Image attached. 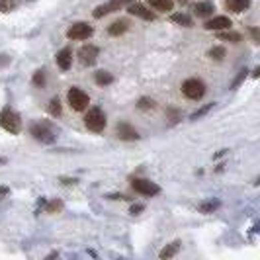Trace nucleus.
I'll return each instance as SVG.
<instances>
[{
    "instance_id": "1",
    "label": "nucleus",
    "mask_w": 260,
    "mask_h": 260,
    "mask_svg": "<svg viewBox=\"0 0 260 260\" xmlns=\"http://www.w3.org/2000/svg\"><path fill=\"white\" fill-rule=\"evenodd\" d=\"M0 127L4 131H8V133H12V135H18L22 131V119L14 110L4 108L0 112Z\"/></svg>"
},
{
    "instance_id": "2",
    "label": "nucleus",
    "mask_w": 260,
    "mask_h": 260,
    "mask_svg": "<svg viewBox=\"0 0 260 260\" xmlns=\"http://www.w3.org/2000/svg\"><path fill=\"white\" fill-rule=\"evenodd\" d=\"M106 114L102 112V108H90L88 112H86V116H84V125H86V129L94 131V133H100V131H104L106 127Z\"/></svg>"
},
{
    "instance_id": "3",
    "label": "nucleus",
    "mask_w": 260,
    "mask_h": 260,
    "mask_svg": "<svg viewBox=\"0 0 260 260\" xmlns=\"http://www.w3.org/2000/svg\"><path fill=\"white\" fill-rule=\"evenodd\" d=\"M67 102H69V106L75 112H84L88 108V104H90V98H88L86 92L80 90L78 86H73V88H69V92H67Z\"/></svg>"
},
{
    "instance_id": "4",
    "label": "nucleus",
    "mask_w": 260,
    "mask_h": 260,
    "mask_svg": "<svg viewBox=\"0 0 260 260\" xmlns=\"http://www.w3.org/2000/svg\"><path fill=\"white\" fill-rule=\"evenodd\" d=\"M182 94L188 100H202L206 94V84L200 78H186L182 82Z\"/></svg>"
},
{
    "instance_id": "5",
    "label": "nucleus",
    "mask_w": 260,
    "mask_h": 260,
    "mask_svg": "<svg viewBox=\"0 0 260 260\" xmlns=\"http://www.w3.org/2000/svg\"><path fill=\"white\" fill-rule=\"evenodd\" d=\"M94 34V27L86 22H77L67 29V38L75 39V41H82V39H88Z\"/></svg>"
},
{
    "instance_id": "6",
    "label": "nucleus",
    "mask_w": 260,
    "mask_h": 260,
    "mask_svg": "<svg viewBox=\"0 0 260 260\" xmlns=\"http://www.w3.org/2000/svg\"><path fill=\"white\" fill-rule=\"evenodd\" d=\"M29 133L34 135V139L39 141V143H53L55 141V133L51 131V127L47 123H34L29 127Z\"/></svg>"
},
{
    "instance_id": "7",
    "label": "nucleus",
    "mask_w": 260,
    "mask_h": 260,
    "mask_svg": "<svg viewBox=\"0 0 260 260\" xmlns=\"http://www.w3.org/2000/svg\"><path fill=\"white\" fill-rule=\"evenodd\" d=\"M131 188L143 196L160 194V186L155 182H151V180H145V178H133V180H131Z\"/></svg>"
},
{
    "instance_id": "8",
    "label": "nucleus",
    "mask_w": 260,
    "mask_h": 260,
    "mask_svg": "<svg viewBox=\"0 0 260 260\" xmlns=\"http://www.w3.org/2000/svg\"><path fill=\"white\" fill-rule=\"evenodd\" d=\"M98 47H96V45H90V43H88V45H82V47H80V49H78V59H80V63H82V65H94V63H96V59H98Z\"/></svg>"
},
{
    "instance_id": "9",
    "label": "nucleus",
    "mask_w": 260,
    "mask_h": 260,
    "mask_svg": "<svg viewBox=\"0 0 260 260\" xmlns=\"http://www.w3.org/2000/svg\"><path fill=\"white\" fill-rule=\"evenodd\" d=\"M127 12L131 16H137V18H141V20H147V22H153L155 20V14L151 12V10H147V6L145 4H139V2H131L127 4Z\"/></svg>"
},
{
    "instance_id": "10",
    "label": "nucleus",
    "mask_w": 260,
    "mask_h": 260,
    "mask_svg": "<svg viewBox=\"0 0 260 260\" xmlns=\"http://www.w3.org/2000/svg\"><path fill=\"white\" fill-rule=\"evenodd\" d=\"M233 26L231 24V18H227V16H215V18H211L208 20L204 27L208 29V31H219V29H229V27Z\"/></svg>"
},
{
    "instance_id": "11",
    "label": "nucleus",
    "mask_w": 260,
    "mask_h": 260,
    "mask_svg": "<svg viewBox=\"0 0 260 260\" xmlns=\"http://www.w3.org/2000/svg\"><path fill=\"white\" fill-rule=\"evenodd\" d=\"M116 135L123 141H137L139 139V133L133 129L129 123H117Z\"/></svg>"
},
{
    "instance_id": "12",
    "label": "nucleus",
    "mask_w": 260,
    "mask_h": 260,
    "mask_svg": "<svg viewBox=\"0 0 260 260\" xmlns=\"http://www.w3.org/2000/svg\"><path fill=\"white\" fill-rule=\"evenodd\" d=\"M55 61H57L59 69H63V71H69V69H71V65H73V49H71V47H63L61 51L57 53Z\"/></svg>"
},
{
    "instance_id": "13",
    "label": "nucleus",
    "mask_w": 260,
    "mask_h": 260,
    "mask_svg": "<svg viewBox=\"0 0 260 260\" xmlns=\"http://www.w3.org/2000/svg\"><path fill=\"white\" fill-rule=\"evenodd\" d=\"M213 10H215V4L211 0H202V2L194 4V14L198 18H209Z\"/></svg>"
},
{
    "instance_id": "14",
    "label": "nucleus",
    "mask_w": 260,
    "mask_h": 260,
    "mask_svg": "<svg viewBox=\"0 0 260 260\" xmlns=\"http://www.w3.org/2000/svg\"><path fill=\"white\" fill-rule=\"evenodd\" d=\"M250 6V0H225V8L233 14H241L248 10Z\"/></svg>"
},
{
    "instance_id": "15",
    "label": "nucleus",
    "mask_w": 260,
    "mask_h": 260,
    "mask_svg": "<svg viewBox=\"0 0 260 260\" xmlns=\"http://www.w3.org/2000/svg\"><path fill=\"white\" fill-rule=\"evenodd\" d=\"M127 29H129V22H127V20H116L114 24H110L108 34H110V36H114V38H117V36L125 34Z\"/></svg>"
},
{
    "instance_id": "16",
    "label": "nucleus",
    "mask_w": 260,
    "mask_h": 260,
    "mask_svg": "<svg viewBox=\"0 0 260 260\" xmlns=\"http://www.w3.org/2000/svg\"><path fill=\"white\" fill-rule=\"evenodd\" d=\"M149 6L156 12H170L174 8V0H149Z\"/></svg>"
},
{
    "instance_id": "17",
    "label": "nucleus",
    "mask_w": 260,
    "mask_h": 260,
    "mask_svg": "<svg viewBox=\"0 0 260 260\" xmlns=\"http://www.w3.org/2000/svg\"><path fill=\"white\" fill-rule=\"evenodd\" d=\"M180 241H174V243H170V245H167V247L162 248L160 252H158V256L162 260H167V258H172V256H176V252L180 250Z\"/></svg>"
},
{
    "instance_id": "18",
    "label": "nucleus",
    "mask_w": 260,
    "mask_h": 260,
    "mask_svg": "<svg viewBox=\"0 0 260 260\" xmlns=\"http://www.w3.org/2000/svg\"><path fill=\"white\" fill-rule=\"evenodd\" d=\"M170 22H174V24L184 26V27H190L192 24H194L192 18H190L188 14H172V16H170Z\"/></svg>"
},
{
    "instance_id": "19",
    "label": "nucleus",
    "mask_w": 260,
    "mask_h": 260,
    "mask_svg": "<svg viewBox=\"0 0 260 260\" xmlns=\"http://www.w3.org/2000/svg\"><path fill=\"white\" fill-rule=\"evenodd\" d=\"M94 80H96V84H100V86H108V84L114 82V77H112L108 71H98L96 77H94Z\"/></svg>"
},
{
    "instance_id": "20",
    "label": "nucleus",
    "mask_w": 260,
    "mask_h": 260,
    "mask_svg": "<svg viewBox=\"0 0 260 260\" xmlns=\"http://www.w3.org/2000/svg\"><path fill=\"white\" fill-rule=\"evenodd\" d=\"M219 206H221V202L219 200H208V202H204V204H200V211L202 213H213L215 209H219Z\"/></svg>"
},
{
    "instance_id": "21",
    "label": "nucleus",
    "mask_w": 260,
    "mask_h": 260,
    "mask_svg": "<svg viewBox=\"0 0 260 260\" xmlns=\"http://www.w3.org/2000/svg\"><path fill=\"white\" fill-rule=\"evenodd\" d=\"M20 6V0H0V12H12Z\"/></svg>"
},
{
    "instance_id": "22",
    "label": "nucleus",
    "mask_w": 260,
    "mask_h": 260,
    "mask_svg": "<svg viewBox=\"0 0 260 260\" xmlns=\"http://www.w3.org/2000/svg\"><path fill=\"white\" fill-rule=\"evenodd\" d=\"M217 38L223 39V41H231V43H239V41H241V36H239V34H233V31H221V29H219Z\"/></svg>"
},
{
    "instance_id": "23",
    "label": "nucleus",
    "mask_w": 260,
    "mask_h": 260,
    "mask_svg": "<svg viewBox=\"0 0 260 260\" xmlns=\"http://www.w3.org/2000/svg\"><path fill=\"white\" fill-rule=\"evenodd\" d=\"M47 110H49L51 116H61V100H59V98H51V102H49V106H47Z\"/></svg>"
},
{
    "instance_id": "24",
    "label": "nucleus",
    "mask_w": 260,
    "mask_h": 260,
    "mask_svg": "<svg viewBox=\"0 0 260 260\" xmlns=\"http://www.w3.org/2000/svg\"><path fill=\"white\" fill-rule=\"evenodd\" d=\"M208 55L211 59H215V61H223V57L227 55V51H225V47H211Z\"/></svg>"
},
{
    "instance_id": "25",
    "label": "nucleus",
    "mask_w": 260,
    "mask_h": 260,
    "mask_svg": "<svg viewBox=\"0 0 260 260\" xmlns=\"http://www.w3.org/2000/svg\"><path fill=\"white\" fill-rule=\"evenodd\" d=\"M211 108H213V104H206V106H204V108H200L198 112H194V114L190 116V119H192V121H196V119H200V117H204V116H206V114H208V112H209V110H211Z\"/></svg>"
},
{
    "instance_id": "26",
    "label": "nucleus",
    "mask_w": 260,
    "mask_h": 260,
    "mask_svg": "<svg viewBox=\"0 0 260 260\" xmlns=\"http://www.w3.org/2000/svg\"><path fill=\"white\" fill-rule=\"evenodd\" d=\"M112 10H110V4H102V6H98L94 12H92V16L94 18H104L106 14H110Z\"/></svg>"
},
{
    "instance_id": "27",
    "label": "nucleus",
    "mask_w": 260,
    "mask_h": 260,
    "mask_svg": "<svg viewBox=\"0 0 260 260\" xmlns=\"http://www.w3.org/2000/svg\"><path fill=\"white\" fill-rule=\"evenodd\" d=\"M137 108H139V110H153V108H155V100H151V98H141Z\"/></svg>"
},
{
    "instance_id": "28",
    "label": "nucleus",
    "mask_w": 260,
    "mask_h": 260,
    "mask_svg": "<svg viewBox=\"0 0 260 260\" xmlns=\"http://www.w3.org/2000/svg\"><path fill=\"white\" fill-rule=\"evenodd\" d=\"M43 82H45V71L39 69V71H36V75H34V84L36 86H43Z\"/></svg>"
},
{
    "instance_id": "29",
    "label": "nucleus",
    "mask_w": 260,
    "mask_h": 260,
    "mask_svg": "<svg viewBox=\"0 0 260 260\" xmlns=\"http://www.w3.org/2000/svg\"><path fill=\"white\" fill-rule=\"evenodd\" d=\"M133 0H110L108 4H110V10L112 12H116V10H119V6H123V4H131Z\"/></svg>"
},
{
    "instance_id": "30",
    "label": "nucleus",
    "mask_w": 260,
    "mask_h": 260,
    "mask_svg": "<svg viewBox=\"0 0 260 260\" xmlns=\"http://www.w3.org/2000/svg\"><path fill=\"white\" fill-rule=\"evenodd\" d=\"M247 69H243V71H241V73H239V77L235 78L233 80V84H231V88H237V86H239V84H241V82H243V80H245V78H247Z\"/></svg>"
},
{
    "instance_id": "31",
    "label": "nucleus",
    "mask_w": 260,
    "mask_h": 260,
    "mask_svg": "<svg viewBox=\"0 0 260 260\" xmlns=\"http://www.w3.org/2000/svg\"><path fill=\"white\" fill-rule=\"evenodd\" d=\"M61 208H63V204H61V202H51V204H49V208H47V211H49V213H55V211H59Z\"/></svg>"
},
{
    "instance_id": "32",
    "label": "nucleus",
    "mask_w": 260,
    "mask_h": 260,
    "mask_svg": "<svg viewBox=\"0 0 260 260\" xmlns=\"http://www.w3.org/2000/svg\"><path fill=\"white\" fill-rule=\"evenodd\" d=\"M250 36H252V41H254V43H258V41H260L258 27H250Z\"/></svg>"
},
{
    "instance_id": "33",
    "label": "nucleus",
    "mask_w": 260,
    "mask_h": 260,
    "mask_svg": "<svg viewBox=\"0 0 260 260\" xmlns=\"http://www.w3.org/2000/svg\"><path fill=\"white\" fill-rule=\"evenodd\" d=\"M145 209V206H141V204H135V206H131V209H129V213H133V215H137L139 211H143Z\"/></svg>"
},
{
    "instance_id": "34",
    "label": "nucleus",
    "mask_w": 260,
    "mask_h": 260,
    "mask_svg": "<svg viewBox=\"0 0 260 260\" xmlns=\"http://www.w3.org/2000/svg\"><path fill=\"white\" fill-rule=\"evenodd\" d=\"M8 194H10V188H8V186H0V200L6 198Z\"/></svg>"
},
{
    "instance_id": "35",
    "label": "nucleus",
    "mask_w": 260,
    "mask_h": 260,
    "mask_svg": "<svg viewBox=\"0 0 260 260\" xmlns=\"http://www.w3.org/2000/svg\"><path fill=\"white\" fill-rule=\"evenodd\" d=\"M2 165H6V158H4V156H0V167H2Z\"/></svg>"
}]
</instances>
